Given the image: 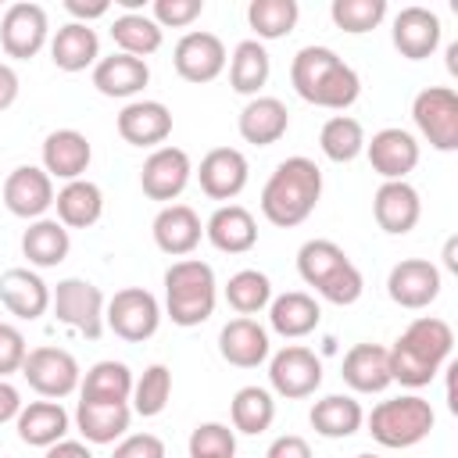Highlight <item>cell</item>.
<instances>
[{"instance_id": "4fadbf2b", "label": "cell", "mask_w": 458, "mask_h": 458, "mask_svg": "<svg viewBox=\"0 0 458 458\" xmlns=\"http://www.w3.org/2000/svg\"><path fill=\"white\" fill-rule=\"evenodd\" d=\"M172 64L179 72V79L193 82V86H204V82H215L225 64H229V54H225V43L215 36V32H204V29H193L186 32L175 50H172Z\"/></svg>"}, {"instance_id": "f907efd6", "label": "cell", "mask_w": 458, "mask_h": 458, "mask_svg": "<svg viewBox=\"0 0 458 458\" xmlns=\"http://www.w3.org/2000/svg\"><path fill=\"white\" fill-rule=\"evenodd\" d=\"M265 458H315V454H311V444H308L304 437L283 433V437H276V440L268 444Z\"/></svg>"}, {"instance_id": "11a10c76", "label": "cell", "mask_w": 458, "mask_h": 458, "mask_svg": "<svg viewBox=\"0 0 458 458\" xmlns=\"http://www.w3.org/2000/svg\"><path fill=\"white\" fill-rule=\"evenodd\" d=\"M43 458H93V451L82 444V440H57L54 447H47V454Z\"/></svg>"}, {"instance_id": "f35d334b", "label": "cell", "mask_w": 458, "mask_h": 458, "mask_svg": "<svg viewBox=\"0 0 458 458\" xmlns=\"http://www.w3.org/2000/svg\"><path fill=\"white\" fill-rule=\"evenodd\" d=\"M111 39H114L118 54H129V57L147 61L150 54L161 50L165 29H161L150 14H143V11H136V14H118V18L111 21Z\"/></svg>"}, {"instance_id": "9a60e30c", "label": "cell", "mask_w": 458, "mask_h": 458, "mask_svg": "<svg viewBox=\"0 0 458 458\" xmlns=\"http://www.w3.org/2000/svg\"><path fill=\"white\" fill-rule=\"evenodd\" d=\"M386 293L397 308L422 311L440 297V268L426 258H404L386 276Z\"/></svg>"}, {"instance_id": "f546056e", "label": "cell", "mask_w": 458, "mask_h": 458, "mask_svg": "<svg viewBox=\"0 0 458 458\" xmlns=\"http://www.w3.org/2000/svg\"><path fill=\"white\" fill-rule=\"evenodd\" d=\"M0 304L18 318L36 322L50 308V286L32 268H7L0 276Z\"/></svg>"}, {"instance_id": "8d00e7d4", "label": "cell", "mask_w": 458, "mask_h": 458, "mask_svg": "<svg viewBox=\"0 0 458 458\" xmlns=\"http://www.w3.org/2000/svg\"><path fill=\"white\" fill-rule=\"evenodd\" d=\"M72 250V236L57 218H36L21 233V254L36 268H57Z\"/></svg>"}, {"instance_id": "836d02e7", "label": "cell", "mask_w": 458, "mask_h": 458, "mask_svg": "<svg viewBox=\"0 0 458 458\" xmlns=\"http://www.w3.org/2000/svg\"><path fill=\"white\" fill-rule=\"evenodd\" d=\"M132 408L129 404H100V401H79L75 404V429L89 444H114L129 433Z\"/></svg>"}, {"instance_id": "bcb514c9", "label": "cell", "mask_w": 458, "mask_h": 458, "mask_svg": "<svg viewBox=\"0 0 458 458\" xmlns=\"http://www.w3.org/2000/svg\"><path fill=\"white\" fill-rule=\"evenodd\" d=\"M236 433L225 422H200L190 433V458H233Z\"/></svg>"}, {"instance_id": "74e56055", "label": "cell", "mask_w": 458, "mask_h": 458, "mask_svg": "<svg viewBox=\"0 0 458 458\" xmlns=\"http://www.w3.org/2000/svg\"><path fill=\"white\" fill-rule=\"evenodd\" d=\"M272 75V57L265 50V43L258 39H243L236 43L233 57H229V86L240 97H261V86Z\"/></svg>"}, {"instance_id": "52a82bcc", "label": "cell", "mask_w": 458, "mask_h": 458, "mask_svg": "<svg viewBox=\"0 0 458 458\" xmlns=\"http://www.w3.org/2000/svg\"><path fill=\"white\" fill-rule=\"evenodd\" d=\"M50 308L57 315V322L72 326L75 333H82L86 340H100L104 336V290L89 279L68 276L50 290Z\"/></svg>"}, {"instance_id": "d590c367", "label": "cell", "mask_w": 458, "mask_h": 458, "mask_svg": "<svg viewBox=\"0 0 458 458\" xmlns=\"http://www.w3.org/2000/svg\"><path fill=\"white\" fill-rule=\"evenodd\" d=\"M308 419H311V429L318 437H326V440H347V437H354L361 429L365 411H361V404L351 394H329V397H322V401L311 404V415Z\"/></svg>"}, {"instance_id": "7c38bea8", "label": "cell", "mask_w": 458, "mask_h": 458, "mask_svg": "<svg viewBox=\"0 0 458 458\" xmlns=\"http://www.w3.org/2000/svg\"><path fill=\"white\" fill-rule=\"evenodd\" d=\"M268 383H272V394L286 401L311 397L322 386V361L315 358V351L301 344H286L268 358Z\"/></svg>"}, {"instance_id": "60d3db41", "label": "cell", "mask_w": 458, "mask_h": 458, "mask_svg": "<svg viewBox=\"0 0 458 458\" xmlns=\"http://www.w3.org/2000/svg\"><path fill=\"white\" fill-rule=\"evenodd\" d=\"M297 18H301L297 0H250L247 4V25L254 29L258 43L290 36L297 29Z\"/></svg>"}, {"instance_id": "d6986e66", "label": "cell", "mask_w": 458, "mask_h": 458, "mask_svg": "<svg viewBox=\"0 0 458 458\" xmlns=\"http://www.w3.org/2000/svg\"><path fill=\"white\" fill-rule=\"evenodd\" d=\"M250 179V165L243 157V150L236 147H215L200 157V168H197V182L200 190L211 197V200H233L243 193Z\"/></svg>"}, {"instance_id": "7a4b0ae2", "label": "cell", "mask_w": 458, "mask_h": 458, "mask_svg": "<svg viewBox=\"0 0 458 458\" xmlns=\"http://www.w3.org/2000/svg\"><path fill=\"white\" fill-rule=\"evenodd\" d=\"M290 86L301 100L326 111H347L361 97L358 72L329 47H301L290 61Z\"/></svg>"}, {"instance_id": "2e32d148", "label": "cell", "mask_w": 458, "mask_h": 458, "mask_svg": "<svg viewBox=\"0 0 458 458\" xmlns=\"http://www.w3.org/2000/svg\"><path fill=\"white\" fill-rule=\"evenodd\" d=\"M4 208L25 222L43 218L47 208H54V179L39 165L11 168V175L4 179Z\"/></svg>"}, {"instance_id": "7402d4cb", "label": "cell", "mask_w": 458, "mask_h": 458, "mask_svg": "<svg viewBox=\"0 0 458 458\" xmlns=\"http://www.w3.org/2000/svg\"><path fill=\"white\" fill-rule=\"evenodd\" d=\"M154 243L161 254L168 258H186L197 250L200 236H204V225H200V215L190 208V204H165L157 215H154Z\"/></svg>"}, {"instance_id": "ab89813d", "label": "cell", "mask_w": 458, "mask_h": 458, "mask_svg": "<svg viewBox=\"0 0 458 458\" xmlns=\"http://www.w3.org/2000/svg\"><path fill=\"white\" fill-rule=\"evenodd\" d=\"M229 419H233V433H265L276 419V397L272 390L265 386H240L233 394V404H229Z\"/></svg>"}, {"instance_id": "6da1fadb", "label": "cell", "mask_w": 458, "mask_h": 458, "mask_svg": "<svg viewBox=\"0 0 458 458\" xmlns=\"http://www.w3.org/2000/svg\"><path fill=\"white\" fill-rule=\"evenodd\" d=\"M451 351H454V329L444 318H437V315L411 318L408 329L394 340V347H386L390 376H394V383H401L408 390L429 386L437 379V372L451 361Z\"/></svg>"}, {"instance_id": "3957f363", "label": "cell", "mask_w": 458, "mask_h": 458, "mask_svg": "<svg viewBox=\"0 0 458 458\" xmlns=\"http://www.w3.org/2000/svg\"><path fill=\"white\" fill-rule=\"evenodd\" d=\"M318 197H322V168L311 157L293 154L279 161L268 182L261 186V215L279 229H293L308 222V215L318 208Z\"/></svg>"}, {"instance_id": "ffe728a7", "label": "cell", "mask_w": 458, "mask_h": 458, "mask_svg": "<svg viewBox=\"0 0 458 458\" xmlns=\"http://www.w3.org/2000/svg\"><path fill=\"white\" fill-rule=\"evenodd\" d=\"M372 218L383 233L390 236H404L419 225L422 218V200H419V190L408 182V179H397V182H383L372 197Z\"/></svg>"}, {"instance_id": "5bb4252c", "label": "cell", "mask_w": 458, "mask_h": 458, "mask_svg": "<svg viewBox=\"0 0 458 458\" xmlns=\"http://www.w3.org/2000/svg\"><path fill=\"white\" fill-rule=\"evenodd\" d=\"M193 179V165L190 154L182 147H157L147 154L143 168H140V186L150 200L172 204Z\"/></svg>"}, {"instance_id": "9c48e42d", "label": "cell", "mask_w": 458, "mask_h": 458, "mask_svg": "<svg viewBox=\"0 0 458 458\" xmlns=\"http://www.w3.org/2000/svg\"><path fill=\"white\" fill-rule=\"evenodd\" d=\"M415 129L429 140L433 150H458V93L451 86H426L411 100Z\"/></svg>"}, {"instance_id": "f6af8a7d", "label": "cell", "mask_w": 458, "mask_h": 458, "mask_svg": "<svg viewBox=\"0 0 458 458\" xmlns=\"http://www.w3.org/2000/svg\"><path fill=\"white\" fill-rule=\"evenodd\" d=\"M329 18L336 29L361 36L379 29V21L386 18V0H333L329 4Z\"/></svg>"}, {"instance_id": "681fc988", "label": "cell", "mask_w": 458, "mask_h": 458, "mask_svg": "<svg viewBox=\"0 0 458 458\" xmlns=\"http://www.w3.org/2000/svg\"><path fill=\"white\" fill-rule=\"evenodd\" d=\"M111 458H165V440L154 433H129L114 444Z\"/></svg>"}, {"instance_id": "ba28073f", "label": "cell", "mask_w": 458, "mask_h": 458, "mask_svg": "<svg viewBox=\"0 0 458 458\" xmlns=\"http://www.w3.org/2000/svg\"><path fill=\"white\" fill-rule=\"evenodd\" d=\"M161 326V304L150 290L143 286H125L118 290L107 308H104V329H111L125 344H143L157 333Z\"/></svg>"}, {"instance_id": "680465c9", "label": "cell", "mask_w": 458, "mask_h": 458, "mask_svg": "<svg viewBox=\"0 0 458 458\" xmlns=\"http://www.w3.org/2000/svg\"><path fill=\"white\" fill-rule=\"evenodd\" d=\"M0 14H4V11H0Z\"/></svg>"}, {"instance_id": "d4e9b609", "label": "cell", "mask_w": 458, "mask_h": 458, "mask_svg": "<svg viewBox=\"0 0 458 458\" xmlns=\"http://www.w3.org/2000/svg\"><path fill=\"white\" fill-rule=\"evenodd\" d=\"M68 426H72V415L61 408V401H29L21 404L18 419H14V429H18V440L29 444V447H54L57 440L68 437Z\"/></svg>"}, {"instance_id": "30bf717a", "label": "cell", "mask_w": 458, "mask_h": 458, "mask_svg": "<svg viewBox=\"0 0 458 458\" xmlns=\"http://www.w3.org/2000/svg\"><path fill=\"white\" fill-rule=\"evenodd\" d=\"M21 376H25V383H29L39 397L61 401V397H68V394L79 390L82 369H79L75 354L64 351V347H32V351L25 354Z\"/></svg>"}, {"instance_id": "44dd1931", "label": "cell", "mask_w": 458, "mask_h": 458, "mask_svg": "<svg viewBox=\"0 0 458 458\" xmlns=\"http://www.w3.org/2000/svg\"><path fill=\"white\" fill-rule=\"evenodd\" d=\"M118 136L129 147H165L172 136V111L161 100H129L118 111Z\"/></svg>"}, {"instance_id": "c3c4849f", "label": "cell", "mask_w": 458, "mask_h": 458, "mask_svg": "<svg viewBox=\"0 0 458 458\" xmlns=\"http://www.w3.org/2000/svg\"><path fill=\"white\" fill-rule=\"evenodd\" d=\"M25 354H29L25 333H21L18 326H11V322H0V379L21 372Z\"/></svg>"}, {"instance_id": "d6a6232c", "label": "cell", "mask_w": 458, "mask_h": 458, "mask_svg": "<svg viewBox=\"0 0 458 458\" xmlns=\"http://www.w3.org/2000/svg\"><path fill=\"white\" fill-rule=\"evenodd\" d=\"M54 208L64 229H89L104 215V193L89 179H72L54 193Z\"/></svg>"}, {"instance_id": "277c9868", "label": "cell", "mask_w": 458, "mask_h": 458, "mask_svg": "<svg viewBox=\"0 0 458 458\" xmlns=\"http://www.w3.org/2000/svg\"><path fill=\"white\" fill-rule=\"evenodd\" d=\"M297 272L301 279L329 304H354L365 290V279L358 272V265L347 258V250L333 240H308L297 250Z\"/></svg>"}, {"instance_id": "ac0fdd59", "label": "cell", "mask_w": 458, "mask_h": 458, "mask_svg": "<svg viewBox=\"0 0 458 458\" xmlns=\"http://www.w3.org/2000/svg\"><path fill=\"white\" fill-rule=\"evenodd\" d=\"M440 32H444V25H440L437 11L422 7V4H408L394 14L390 39H394L401 57L422 61V57H433V50L440 47Z\"/></svg>"}, {"instance_id": "4316f807", "label": "cell", "mask_w": 458, "mask_h": 458, "mask_svg": "<svg viewBox=\"0 0 458 458\" xmlns=\"http://www.w3.org/2000/svg\"><path fill=\"white\" fill-rule=\"evenodd\" d=\"M204 236L222 254H247L258 243V222L243 204H222L204 222Z\"/></svg>"}, {"instance_id": "f1b7e54d", "label": "cell", "mask_w": 458, "mask_h": 458, "mask_svg": "<svg viewBox=\"0 0 458 458\" xmlns=\"http://www.w3.org/2000/svg\"><path fill=\"white\" fill-rule=\"evenodd\" d=\"M318 322H322V308L304 290H286V293L268 301V326L283 340H301V336L315 333Z\"/></svg>"}, {"instance_id": "db71d44e", "label": "cell", "mask_w": 458, "mask_h": 458, "mask_svg": "<svg viewBox=\"0 0 458 458\" xmlns=\"http://www.w3.org/2000/svg\"><path fill=\"white\" fill-rule=\"evenodd\" d=\"M18 411H21V394H18V386L7 383V379H0V422L18 419Z\"/></svg>"}, {"instance_id": "816d5d0a", "label": "cell", "mask_w": 458, "mask_h": 458, "mask_svg": "<svg viewBox=\"0 0 458 458\" xmlns=\"http://www.w3.org/2000/svg\"><path fill=\"white\" fill-rule=\"evenodd\" d=\"M64 11L72 14V21L89 25V21L104 18V14L111 11V4H107V0H64Z\"/></svg>"}, {"instance_id": "e0dca14e", "label": "cell", "mask_w": 458, "mask_h": 458, "mask_svg": "<svg viewBox=\"0 0 458 458\" xmlns=\"http://www.w3.org/2000/svg\"><path fill=\"white\" fill-rule=\"evenodd\" d=\"M365 154H369L372 172L383 175V182H397V179H408V172H415L419 140L408 129L386 125V129L372 132V140H365Z\"/></svg>"}, {"instance_id": "8fae6325", "label": "cell", "mask_w": 458, "mask_h": 458, "mask_svg": "<svg viewBox=\"0 0 458 458\" xmlns=\"http://www.w3.org/2000/svg\"><path fill=\"white\" fill-rule=\"evenodd\" d=\"M50 39V21L47 11L32 0H18L11 7H4L0 14V47L7 57L14 61H29L36 57Z\"/></svg>"}, {"instance_id": "ee69618b", "label": "cell", "mask_w": 458, "mask_h": 458, "mask_svg": "<svg viewBox=\"0 0 458 458\" xmlns=\"http://www.w3.org/2000/svg\"><path fill=\"white\" fill-rule=\"evenodd\" d=\"M168 397H172V372L168 365H147L140 379H132V411L143 415V419H154L168 408Z\"/></svg>"}, {"instance_id": "cb8c5ba5", "label": "cell", "mask_w": 458, "mask_h": 458, "mask_svg": "<svg viewBox=\"0 0 458 458\" xmlns=\"http://www.w3.org/2000/svg\"><path fill=\"white\" fill-rule=\"evenodd\" d=\"M93 161V147L79 129H54L43 140V172L50 179H82V172Z\"/></svg>"}, {"instance_id": "5b68a950", "label": "cell", "mask_w": 458, "mask_h": 458, "mask_svg": "<svg viewBox=\"0 0 458 458\" xmlns=\"http://www.w3.org/2000/svg\"><path fill=\"white\" fill-rule=\"evenodd\" d=\"M215 301H218V283H215V268L200 258H179L168 265L165 272V315L182 326L193 329L200 322H208L215 315Z\"/></svg>"}, {"instance_id": "e575fe53", "label": "cell", "mask_w": 458, "mask_h": 458, "mask_svg": "<svg viewBox=\"0 0 458 458\" xmlns=\"http://www.w3.org/2000/svg\"><path fill=\"white\" fill-rule=\"evenodd\" d=\"M132 397V372L125 361H97L79 379V401H100V404H129Z\"/></svg>"}, {"instance_id": "484cf974", "label": "cell", "mask_w": 458, "mask_h": 458, "mask_svg": "<svg viewBox=\"0 0 458 458\" xmlns=\"http://www.w3.org/2000/svg\"><path fill=\"white\" fill-rule=\"evenodd\" d=\"M236 129L243 136V143L254 147H272L286 136L290 129V111L279 97H250L236 118Z\"/></svg>"}, {"instance_id": "7bdbcfd3", "label": "cell", "mask_w": 458, "mask_h": 458, "mask_svg": "<svg viewBox=\"0 0 458 458\" xmlns=\"http://www.w3.org/2000/svg\"><path fill=\"white\" fill-rule=\"evenodd\" d=\"M225 301H229V308L236 311V315H258V311H265L268 308V301H272V283H268V276L265 272H258V268H240V272H233L229 276V283H225Z\"/></svg>"}, {"instance_id": "7dc6e473", "label": "cell", "mask_w": 458, "mask_h": 458, "mask_svg": "<svg viewBox=\"0 0 458 458\" xmlns=\"http://www.w3.org/2000/svg\"><path fill=\"white\" fill-rule=\"evenodd\" d=\"M204 14V0H154V21L161 29H186Z\"/></svg>"}, {"instance_id": "8992f818", "label": "cell", "mask_w": 458, "mask_h": 458, "mask_svg": "<svg viewBox=\"0 0 458 458\" xmlns=\"http://www.w3.org/2000/svg\"><path fill=\"white\" fill-rule=\"evenodd\" d=\"M433 404L419 394H401V397H390V401H379L369 415H365V426L372 433L376 444L383 447H415L422 444L429 433H433Z\"/></svg>"}, {"instance_id": "f5cc1de1", "label": "cell", "mask_w": 458, "mask_h": 458, "mask_svg": "<svg viewBox=\"0 0 458 458\" xmlns=\"http://www.w3.org/2000/svg\"><path fill=\"white\" fill-rule=\"evenodd\" d=\"M18 89H21L18 72H14L7 61H0V111H7V107L18 100Z\"/></svg>"}, {"instance_id": "1f68e13d", "label": "cell", "mask_w": 458, "mask_h": 458, "mask_svg": "<svg viewBox=\"0 0 458 458\" xmlns=\"http://www.w3.org/2000/svg\"><path fill=\"white\" fill-rule=\"evenodd\" d=\"M50 61L54 68L75 75V72H86L100 61V39L89 25H79V21H68L54 32L50 39Z\"/></svg>"}, {"instance_id": "6f0895ef", "label": "cell", "mask_w": 458, "mask_h": 458, "mask_svg": "<svg viewBox=\"0 0 458 458\" xmlns=\"http://www.w3.org/2000/svg\"><path fill=\"white\" fill-rule=\"evenodd\" d=\"M354 458H379V454H354Z\"/></svg>"}, {"instance_id": "603a6c76", "label": "cell", "mask_w": 458, "mask_h": 458, "mask_svg": "<svg viewBox=\"0 0 458 458\" xmlns=\"http://www.w3.org/2000/svg\"><path fill=\"white\" fill-rule=\"evenodd\" d=\"M272 344H268V329L258 322V318H229L218 333V354L236 365V369H258L265 358H268Z\"/></svg>"}, {"instance_id": "9f6ffc18", "label": "cell", "mask_w": 458, "mask_h": 458, "mask_svg": "<svg viewBox=\"0 0 458 458\" xmlns=\"http://www.w3.org/2000/svg\"><path fill=\"white\" fill-rule=\"evenodd\" d=\"M444 258H447V268H458V261H454V240H447V250H444Z\"/></svg>"}, {"instance_id": "b9f144b4", "label": "cell", "mask_w": 458, "mask_h": 458, "mask_svg": "<svg viewBox=\"0 0 458 458\" xmlns=\"http://www.w3.org/2000/svg\"><path fill=\"white\" fill-rule=\"evenodd\" d=\"M318 147H322V154H326L329 161L347 165V161H354V157L365 154V129H361V122L351 118V114H333V118H326V125L318 129Z\"/></svg>"}, {"instance_id": "83f0119b", "label": "cell", "mask_w": 458, "mask_h": 458, "mask_svg": "<svg viewBox=\"0 0 458 458\" xmlns=\"http://www.w3.org/2000/svg\"><path fill=\"white\" fill-rule=\"evenodd\" d=\"M344 383L354 394H383L394 376H390V354L383 344H354L344 354V369H340Z\"/></svg>"}, {"instance_id": "4dcf8cb0", "label": "cell", "mask_w": 458, "mask_h": 458, "mask_svg": "<svg viewBox=\"0 0 458 458\" xmlns=\"http://www.w3.org/2000/svg\"><path fill=\"white\" fill-rule=\"evenodd\" d=\"M150 82V68L147 61L140 57H129V54H107L93 64V86L97 93L104 97H114V100H129L136 93H143V86Z\"/></svg>"}]
</instances>
